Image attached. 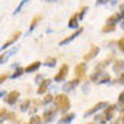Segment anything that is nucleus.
<instances>
[{
	"label": "nucleus",
	"instance_id": "cd10ccee",
	"mask_svg": "<svg viewBox=\"0 0 124 124\" xmlns=\"http://www.w3.org/2000/svg\"><path fill=\"white\" fill-rule=\"evenodd\" d=\"M89 124H93V123H89Z\"/></svg>",
	"mask_w": 124,
	"mask_h": 124
},
{
	"label": "nucleus",
	"instance_id": "b1692460",
	"mask_svg": "<svg viewBox=\"0 0 124 124\" xmlns=\"http://www.w3.org/2000/svg\"><path fill=\"white\" fill-rule=\"evenodd\" d=\"M28 104H30V101H28V100H27V101H24V102H23V104H22V107H20V108H22V109H27Z\"/></svg>",
	"mask_w": 124,
	"mask_h": 124
},
{
	"label": "nucleus",
	"instance_id": "f257e3e1",
	"mask_svg": "<svg viewBox=\"0 0 124 124\" xmlns=\"http://www.w3.org/2000/svg\"><path fill=\"white\" fill-rule=\"evenodd\" d=\"M54 104L57 105V108L62 109V111H66L70 107V101H69V97L66 94H58L54 99Z\"/></svg>",
	"mask_w": 124,
	"mask_h": 124
},
{
	"label": "nucleus",
	"instance_id": "5701e85b",
	"mask_svg": "<svg viewBox=\"0 0 124 124\" xmlns=\"http://www.w3.org/2000/svg\"><path fill=\"white\" fill-rule=\"evenodd\" d=\"M53 100V96H50V94H47L46 97H45V100H43V102H50Z\"/></svg>",
	"mask_w": 124,
	"mask_h": 124
},
{
	"label": "nucleus",
	"instance_id": "423d86ee",
	"mask_svg": "<svg viewBox=\"0 0 124 124\" xmlns=\"http://www.w3.org/2000/svg\"><path fill=\"white\" fill-rule=\"evenodd\" d=\"M19 37H20V32H19V31H15L12 37H11V38H8V39L6 40V43L3 45V47H8L9 45H11V43H14V42H15V40L18 39Z\"/></svg>",
	"mask_w": 124,
	"mask_h": 124
},
{
	"label": "nucleus",
	"instance_id": "dca6fc26",
	"mask_svg": "<svg viewBox=\"0 0 124 124\" xmlns=\"http://www.w3.org/2000/svg\"><path fill=\"white\" fill-rule=\"evenodd\" d=\"M39 19H40V15H37V16H35V18L32 19V22H31L30 27H31V28L34 27V26H35V24H37V23H38V20H39Z\"/></svg>",
	"mask_w": 124,
	"mask_h": 124
},
{
	"label": "nucleus",
	"instance_id": "f03ea898",
	"mask_svg": "<svg viewBox=\"0 0 124 124\" xmlns=\"http://www.w3.org/2000/svg\"><path fill=\"white\" fill-rule=\"evenodd\" d=\"M68 71H69V66L66 65V63H65V65H62L61 69H59V71L57 73V76L54 77V80H55V81H62L66 76H68Z\"/></svg>",
	"mask_w": 124,
	"mask_h": 124
},
{
	"label": "nucleus",
	"instance_id": "aec40b11",
	"mask_svg": "<svg viewBox=\"0 0 124 124\" xmlns=\"http://www.w3.org/2000/svg\"><path fill=\"white\" fill-rule=\"evenodd\" d=\"M51 116H53V112H46V113L43 115V119L47 121V120H50V119H51Z\"/></svg>",
	"mask_w": 124,
	"mask_h": 124
},
{
	"label": "nucleus",
	"instance_id": "a211bd4d",
	"mask_svg": "<svg viewBox=\"0 0 124 124\" xmlns=\"http://www.w3.org/2000/svg\"><path fill=\"white\" fill-rule=\"evenodd\" d=\"M22 73H23V69H22V68H18V69H16V71L12 74V77H19Z\"/></svg>",
	"mask_w": 124,
	"mask_h": 124
},
{
	"label": "nucleus",
	"instance_id": "20e7f679",
	"mask_svg": "<svg viewBox=\"0 0 124 124\" xmlns=\"http://www.w3.org/2000/svg\"><path fill=\"white\" fill-rule=\"evenodd\" d=\"M18 97H19V92H18V90H12L11 93H8V94H7L6 101L8 102V104H14V102L18 100Z\"/></svg>",
	"mask_w": 124,
	"mask_h": 124
},
{
	"label": "nucleus",
	"instance_id": "c85d7f7f",
	"mask_svg": "<svg viewBox=\"0 0 124 124\" xmlns=\"http://www.w3.org/2000/svg\"><path fill=\"white\" fill-rule=\"evenodd\" d=\"M28 124H31V123H28Z\"/></svg>",
	"mask_w": 124,
	"mask_h": 124
},
{
	"label": "nucleus",
	"instance_id": "4be33fe9",
	"mask_svg": "<svg viewBox=\"0 0 124 124\" xmlns=\"http://www.w3.org/2000/svg\"><path fill=\"white\" fill-rule=\"evenodd\" d=\"M119 102H120V104H123V108H121V109L124 111V92L121 93L120 96H119Z\"/></svg>",
	"mask_w": 124,
	"mask_h": 124
},
{
	"label": "nucleus",
	"instance_id": "f8f14e48",
	"mask_svg": "<svg viewBox=\"0 0 124 124\" xmlns=\"http://www.w3.org/2000/svg\"><path fill=\"white\" fill-rule=\"evenodd\" d=\"M116 26L115 24H107L105 27L102 28V32H107V31H112V30H115Z\"/></svg>",
	"mask_w": 124,
	"mask_h": 124
},
{
	"label": "nucleus",
	"instance_id": "6ab92c4d",
	"mask_svg": "<svg viewBox=\"0 0 124 124\" xmlns=\"http://www.w3.org/2000/svg\"><path fill=\"white\" fill-rule=\"evenodd\" d=\"M30 123H31V124H39V123H40V119L38 117V116H34V117L31 119Z\"/></svg>",
	"mask_w": 124,
	"mask_h": 124
},
{
	"label": "nucleus",
	"instance_id": "f3484780",
	"mask_svg": "<svg viewBox=\"0 0 124 124\" xmlns=\"http://www.w3.org/2000/svg\"><path fill=\"white\" fill-rule=\"evenodd\" d=\"M117 46H119V49H120L121 51H124V37H123V38H121V39L117 42Z\"/></svg>",
	"mask_w": 124,
	"mask_h": 124
},
{
	"label": "nucleus",
	"instance_id": "2eb2a0df",
	"mask_svg": "<svg viewBox=\"0 0 124 124\" xmlns=\"http://www.w3.org/2000/svg\"><path fill=\"white\" fill-rule=\"evenodd\" d=\"M8 119L12 120V123H18V116L15 113H8Z\"/></svg>",
	"mask_w": 124,
	"mask_h": 124
},
{
	"label": "nucleus",
	"instance_id": "0eeeda50",
	"mask_svg": "<svg viewBox=\"0 0 124 124\" xmlns=\"http://www.w3.org/2000/svg\"><path fill=\"white\" fill-rule=\"evenodd\" d=\"M115 111H116V107H115V105H109L108 108H107L105 115H104V116H105V117L109 120V119H112V117H113V113H115Z\"/></svg>",
	"mask_w": 124,
	"mask_h": 124
},
{
	"label": "nucleus",
	"instance_id": "1a4fd4ad",
	"mask_svg": "<svg viewBox=\"0 0 124 124\" xmlns=\"http://www.w3.org/2000/svg\"><path fill=\"white\" fill-rule=\"evenodd\" d=\"M49 82H50L49 80H45L43 82L40 84V86L38 88V93H39V94H42V93H45V92H46V89H47V85H49Z\"/></svg>",
	"mask_w": 124,
	"mask_h": 124
},
{
	"label": "nucleus",
	"instance_id": "ddd939ff",
	"mask_svg": "<svg viewBox=\"0 0 124 124\" xmlns=\"http://www.w3.org/2000/svg\"><path fill=\"white\" fill-rule=\"evenodd\" d=\"M77 18H78V15H74L73 18L70 19V23H69V26H70V27H74V26L77 24Z\"/></svg>",
	"mask_w": 124,
	"mask_h": 124
},
{
	"label": "nucleus",
	"instance_id": "393cba45",
	"mask_svg": "<svg viewBox=\"0 0 124 124\" xmlns=\"http://www.w3.org/2000/svg\"><path fill=\"white\" fill-rule=\"evenodd\" d=\"M6 80H7V74H1V76H0V84H1V82H4Z\"/></svg>",
	"mask_w": 124,
	"mask_h": 124
},
{
	"label": "nucleus",
	"instance_id": "9b49d317",
	"mask_svg": "<svg viewBox=\"0 0 124 124\" xmlns=\"http://www.w3.org/2000/svg\"><path fill=\"white\" fill-rule=\"evenodd\" d=\"M39 66H40V62H34V63H31L30 66H27L26 70H27V71H32V70H35V69H38Z\"/></svg>",
	"mask_w": 124,
	"mask_h": 124
},
{
	"label": "nucleus",
	"instance_id": "bb28decb",
	"mask_svg": "<svg viewBox=\"0 0 124 124\" xmlns=\"http://www.w3.org/2000/svg\"><path fill=\"white\" fill-rule=\"evenodd\" d=\"M99 1H105V0H99Z\"/></svg>",
	"mask_w": 124,
	"mask_h": 124
},
{
	"label": "nucleus",
	"instance_id": "9d476101",
	"mask_svg": "<svg viewBox=\"0 0 124 124\" xmlns=\"http://www.w3.org/2000/svg\"><path fill=\"white\" fill-rule=\"evenodd\" d=\"M81 31H82V28H78V31H77V32H74V34H73V35H70V37L65 38V39H63V40H62V42H61V43L63 45V43H66V42H69V40H71V39H73V38L76 37V35H78V34H80Z\"/></svg>",
	"mask_w": 124,
	"mask_h": 124
},
{
	"label": "nucleus",
	"instance_id": "39448f33",
	"mask_svg": "<svg viewBox=\"0 0 124 124\" xmlns=\"http://www.w3.org/2000/svg\"><path fill=\"white\" fill-rule=\"evenodd\" d=\"M99 47H97V46H92V49H90V51H89V53H88V54H85V55H84V59H85V61H90V59H92V58H94V57H96L97 55V53H99Z\"/></svg>",
	"mask_w": 124,
	"mask_h": 124
},
{
	"label": "nucleus",
	"instance_id": "7ed1b4c3",
	"mask_svg": "<svg viewBox=\"0 0 124 124\" xmlns=\"http://www.w3.org/2000/svg\"><path fill=\"white\" fill-rule=\"evenodd\" d=\"M85 69H86L85 63H78V65L76 66V69H74V74L77 76L78 80H80V78H82V76L85 74Z\"/></svg>",
	"mask_w": 124,
	"mask_h": 124
},
{
	"label": "nucleus",
	"instance_id": "412c9836",
	"mask_svg": "<svg viewBox=\"0 0 124 124\" xmlns=\"http://www.w3.org/2000/svg\"><path fill=\"white\" fill-rule=\"evenodd\" d=\"M54 63H55V58H49L46 61V65H49V66H53Z\"/></svg>",
	"mask_w": 124,
	"mask_h": 124
},
{
	"label": "nucleus",
	"instance_id": "a878e982",
	"mask_svg": "<svg viewBox=\"0 0 124 124\" xmlns=\"http://www.w3.org/2000/svg\"><path fill=\"white\" fill-rule=\"evenodd\" d=\"M6 113H7V111H6V108H3V109H1V111H0V119L3 117V116H4V115H6Z\"/></svg>",
	"mask_w": 124,
	"mask_h": 124
},
{
	"label": "nucleus",
	"instance_id": "4468645a",
	"mask_svg": "<svg viewBox=\"0 0 124 124\" xmlns=\"http://www.w3.org/2000/svg\"><path fill=\"white\" fill-rule=\"evenodd\" d=\"M123 65H124V62H123V61H119V62H116V65H115V70H116V71L121 70V69H123Z\"/></svg>",
	"mask_w": 124,
	"mask_h": 124
},
{
	"label": "nucleus",
	"instance_id": "6e6552de",
	"mask_svg": "<svg viewBox=\"0 0 124 124\" xmlns=\"http://www.w3.org/2000/svg\"><path fill=\"white\" fill-rule=\"evenodd\" d=\"M102 107H107V102H104V101H101V102H99V104H96V105L93 107L90 111H88L86 113L88 115H90V113H93V112H96V111H99L100 108H102Z\"/></svg>",
	"mask_w": 124,
	"mask_h": 124
}]
</instances>
